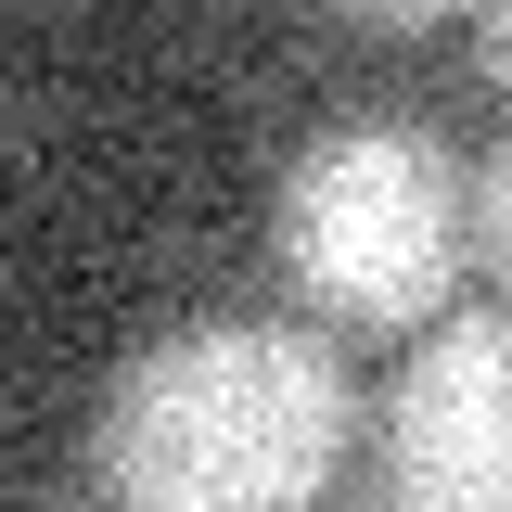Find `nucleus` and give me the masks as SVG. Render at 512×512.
Instances as JSON below:
<instances>
[{"label": "nucleus", "mask_w": 512, "mask_h": 512, "mask_svg": "<svg viewBox=\"0 0 512 512\" xmlns=\"http://www.w3.org/2000/svg\"><path fill=\"white\" fill-rule=\"evenodd\" d=\"M474 64H487V77L512 90V0H500V13H474Z\"/></svg>", "instance_id": "obj_6"}, {"label": "nucleus", "mask_w": 512, "mask_h": 512, "mask_svg": "<svg viewBox=\"0 0 512 512\" xmlns=\"http://www.w3.org/2000/svg\"><path fill=\"white\" fill-rule=\"evenodd\" d=\"M384 512H512V308H461L384 397Z\"/></svg>", "instance_id": "obj_3"}, {"label": "nucleus", "mask_w": 512, "mask_h": 512, "mask_svg": "<svg viewBox=\"0 0 512 512\" xmlns=\"http://www.w3.org/2000/svg\"><path fill=\"white\" fill-rule=\"evenodd\" d=\"M269 269L333 333H436L461 295V154L410 116H346L282 167Z\"/></svg>", "instance_id": "obj_2"}, {"label": "nucleus", "mask_w": 512, "mask_h": 512, "mask_svg": "<svg viewBox=\"0 0 512 512\" xmlns=\"http://www.w3.org/2000/svg\"><path fill=\"white\" fill-rule=\"evenodd\" d=\"M359 436V384L308 320L154 333L90 423L103 512H308Z\"/></svg>", "instance_id": "obj_1"}, {"label": "nucleus", "mask_w": 512, "mask_h": 512, "mask_svg": "<svg viewBox=\"0 0 512 512\" xmlns=\"http://www.w3.org/2000/svg\"><path fill=\"white\" fill-rule=\"evenodd\" d=\"M39 512H52V500H39Z\"/></svg>", "instance_id": "obj_7"}, {"label": "nucleus", "mask_w": 512, "mask_h": 512, "mask_svg": "<svg viewBox=\"0 0 512 512\" xmlns=\"http://www.w3.org/2000/svg\"><path fill=\"white\" fill-rule=\"evenodd\" d=\"M346 26L359 39H423V26H448L436 0H346Z\"/></svg>", "instance_id": "obj_5"}, {"label": "nucleus", "mask_w": 512, "mask_h": 512, "mask_svg": "<svg viewBox=\"0 0 512 512\" xmlns=\"http://www.w3.org/2000/svg\"><path fill=\"white\" fill-rule=\"evenodd\" d=\"M461 256L512 295V141H487V154L461 167Z\"/></svg>", "instance_id": "obj_4"}]
</instances>
